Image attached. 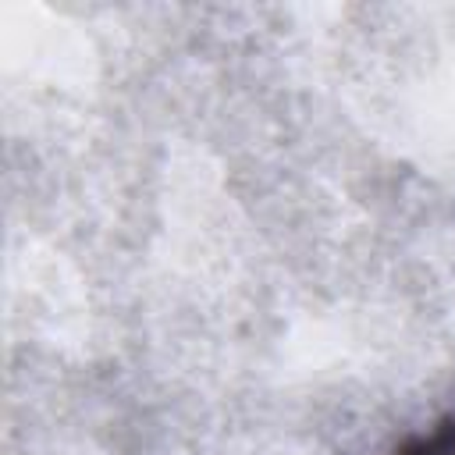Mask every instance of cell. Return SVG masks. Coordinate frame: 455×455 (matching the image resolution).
Here are the masks:
<instances>
[{
	"label": "cell",
	"mask_w": 455,
	"mask_h": 455,
	"mask_svg": "<svg viewBox=\"0 0 455 455\" xmlns=\"http://www.w3.org/2000/svg\"><path fill=\"white\" fill-rule=\"evenodd\" d=\"M395 455H455V416L409 437Z\"/></svg>",
	"instance_id": "1"
}]
</instances>
